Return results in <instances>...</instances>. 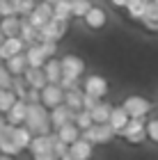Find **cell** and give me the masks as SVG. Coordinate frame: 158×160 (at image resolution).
<instances>
[{
	"label": "cell",
	"mask_w": 158,
	"mask_h": 160,
	"mask_svg": "<svg viewBox=\"0 0 158 160\" xmlns=\"http://www.w3.org/2000/svg\"><path fill=\"white\" fill-rule=\"evenodd\" d=\"M23 126L30 130L32 135H48L51 133V119H48V108L41 103H28Z\"/></svg>",
	"instance_id": "obj_1"
},
{
	"label": "cell",
	"mask_w": 158,
	"mask_h": 160,
	"mask_svg": "<svg viewBox=\"0 0 158 160\" xmlns=\"http://www.w3.org/2000/svg\"><path fill=\"white\" fill-rule=\"evenodd\" d=\"M115 135H117V133L112 130V126L108 121L105 123H92L89 128L80 130V137H85L89 144H108Z\"/></svg>",
	"instance_id": "obj_2"
},
{
	"label": "cell",
	"mask_w": 158,
	"mask_h": 160,
	"mask_svg": "<svg viewBox=\"0 0 158 160\" xmlns=\"http://www.w3.org/2000/svg\"><path fill=\"white\" fill-rule=\"evenodd\" d=\"M69 30V21H60V18H48L44 25L39 28V41H60Z\"/></svg>",
	"instance_id": "obj_3"
},
{
	"label": "cell",
	"mask_w": 158,
	"mask_h": 160,
	"mask_svg": "<svg viewBox=\"0 0 158 160\" xmlns=\"http://www.w3.org/2000/svg\"><path fill=\"white\" fill-rule=\"evenodd\" d=\"M121 108L128 112V117H138V119H145L149 112H151V101H147L145 96H128L124 98Z\"/></svg>",
	"instance_id": "obj_4"
},
{
	"label": "cell",
	"mask_w": 158,
	"mask_h": 160,
	"mask_svg": "<svg viewBox=\"0 0 158 160\" xmlns=\"http://www.w3.org/2000/svg\"><path fill=\"white\" fill-rule=\"evenodd\" d=\"M51 16H53V5L46 2V0H37V2H34V9L28 14L25 18H28V23H30L32 28H37V30H39V28L44 25Z\"/></svg>",
	"instance_id": "obj_5"
},
{
	"label": "cell",
	"mask_w": 158,
	"mask_h": 160,
	"mask_svg": "<svg viewBox=\"0 0 158 160\" xmlns=\"http://www.w3.org/2000/svg\"><path fill=\"white\" fill-rule=\"evenodd\" d=\"M62 96H64V89L60 85H53V82H46L39 89V103L44 108H48V110L55 108V105H60L62 103Z\"/></svg>",
	"instance_id": "obj_6"
},
{
	"label": "cell",
	"mask_w": 158,
	"mask_h": 160,
	"mask_svg": "<svg viewBox=\"0 0 158 160\" xmlns=\"http://www.w3.org/2000/svg\"><path fill=\"white\" fill-rule=\"evenodd\" d=\"M60 69H62V76H69V78H76L78 80L85 73V62H83V57L69 53V55L60 57Z\"/></svg>",
	"instance_id": "obj_7"
},
{
	"label": "cell",
	"mask_w": 158,
	"mask_h": 160,
	"mask_svg": "<svg viewBox=\"0 0 158 160\" xmlns=\"http://www.w3.org/2000/svg\"><path fill=\"white\" fill-rule=\"evenodd\" d=\"M119 135L124 137L126 142H133V144L142 142V140H145V119L131 117V119H128V123L124 126V130H121Z\"/></svg>",
	"instance_id": "obj_8"
},
{
	"label": "cell",
	"mask_w": 158,
	"mask_h": 160,
	"mask_svg": "<svg viewBox=\"0 0 158 160\" xmlns=\"http://www.w3.org/2000/svg\"><path fill=\"white\" fill-rule=\"evenodd\" d=\"M67 153L74 158V160H89L92 156H94V144H89L85 137H78V140H74V142L69 144Z\"/></svg>",
	"instance_id": "obj_9"
},
{
	"label": "cell",
	"mask_w": 158,
	"mask_h": 160,
	"mask_svg": "<svg viewBox=\"0 0 158 160\" xmlns=\"http://www.w3.org/2000/svg\"><path fill=\"white\" fill-rule=\"evenodd\" d=\"M83 92L89 94V96H94V98H103L108 94V80L103 76H87Z\"/></svg>",
	"instance_id": "obj_10"
},
{
	"label": "cell",
	"mask_w": 158,
	"mask_h": 160,
	"mask_svg": "<svg viewBox=\"0 0 158 160\" xmlns=\"http://www.w3.org/2000/svg\"><path fill=\"white\" fill-rule=\"evenodd\" d=\"M23 48H25V43L23 39L18 37H5L3 43H0V60H7V57H12V55H16V53H23Z\"/></svg>",
	"instance_id": "obj_11"
},
{
	"label": "cell",
	"mask_w": 158,
	"mask_h": 160,
	"mask_svg": "<svg viewBox=\"0 0 158 160\" xmlns=\"http://www.w3.org/2000/svg\"><path fill=\"white\" fill-rule=\"evenodd\" d=\"M71 117H74V110H71V108H67L64 103H60V105H55V108H51V110H48L51 128H60L62 123L71 121Z\"/></svg>",
	"instance_id": "obj_12"
},
{
	"label": "cell",
	"mask_w": 158,
	"mask_h": 160,
	"mask_svg": "<svg viewBox=\"0 0 158 160\" xmlns=\"http://www.w3.org/2000/svg\"><path fill=\"white\" fill-rule=\"evenodd\" d=\"M25 110H28V103L23 98H16V101H14V105L5 112V121L12 123V126H21L23 119H25Z\"/></svg>",
	"instance_id": "obj_13"
},
{
	"label": "cell",
	"mask_w": 158,
	"mask_h": 160,
	"mask_svg": "<svg viewBox=\"0 0 158 160\" xmlns=\"http://www.w3.org/2000/svg\"><path fill=\"white\" fill-rule=\"evenodd\" d=\"M83 21H85V25H87L89 30H101V28L105 25L108 16H105V12L101 9V7H94V5H92L89 9H87V14L83 16Z\"/></svg>",
	"instance_id": "obj_14"
},
{
	"label": "cell",
	"mask_w": 158,
	"mask_h": 160,
	"mask_svg": "<svg viewBox=\"0 0 158 160\" xmlns=\"http://www.w3.org/2000/svg\"><path fill=\"white\" fill-rule=\"evenodd\" d=\"M28 149H30L32 158L34 156H44V153H53V151H51V133H48V135H32Z\"/></svg>",
	"instance_id": "obj_15"
},
{
	"label": "cell",
	"mask_w": 158,
	"mask_h": 160,
	"mask_svg": "<svg viewBox=\"0 0 158 160\" xmlns=\"http://www.w3.org/2000/svg\"><path fill=\"white\" fill-rule=\"evenodd\" d=\"M23 80H25L28 87H34V89H41L46 85V76L41 71V67H28L23 71Z\"/></svg>",
	"instance_id": "obj_16"
},
{
	"label": "cell",
	"mask_w": 158,
	"mask_h": 160,
	"mask_svg": "<svg viewBox=\"0 0 158 160\" xmlns=\"http://www.w3.org/2000/svg\"><path fill=\"white\" fill-rule=\"evenodd\" d=\"M128 119H131V117H128V112H126L121 105H117V108H112V110H110L108 123L112 126V130H115V133H121V130H124V126L128 123Z\"/></svg>",
	"instance_id": "obj_17"
},
{
	"label": "cell",
	"mask_w": 158,
	"mask_h": 160,
	"mask_svg": "<svg viewBox=\"0 0 158 160\" xmlns=\"http://www.w3.org/2000/svg\"><path fill=\"white\" fill-rule=\"evenodd\" d=\"M41 71H44V76H46V82L57 85V80L62 78V69H60V60H57V55L55 57H48V60L44 62V67H41Z\"/></svg>",
	"instance_id": "obj_18"
},
{
	"label": "cell",
	"mask_w": 158,
	"mask_h": 160,
	"mask_svg": "<svg viewBox=\"0 0 158 160\" xmlns=\"http://www.w3.org/2000/svg\"><path fill=\"white\" fill-rule=\"evenodd\" d=\"M23 55H25L28 67H44V62H46V57H44V53H41L39 43H30V46H25L23 48Z\"/></svg>",
	"instance_id": "obj_19"
},
{
	"label": "cell",
	"mask_w": 158,
	"mask_h": 160,
	"mask_svg": "<svg viewBox=\"0 0 158 160\" xmlns=\"http://www.w3.org/2000/svg\"><path fill=\"white\" fill-rule=\"evenodd\" d=\"M55 137H57V140H62L64 144H71L74 140L80 137V130L74 126V121H67V123H62L60 128H55Z\"/></svg>",
	"instance_id": "obj_20"
},
{
	"label": "cell",
	"mask_w": 158,
	"mask_h": 160,
	"mask_svg": "<svg viewBox=\"0 0 158 160\" xmlns=\"http://www.w3.org/2000/svg\"><path fill=\"white\" fill-rule=\"evenodd\" d=\"M18 37L23 39L25 46H30V43H37V41H39V30H37V28H32L30 23H28V18H25V16H21Z\"/></svg>",
	"instance_id": "obj_21"
},
{
	"label": "cell",
	"mask_w": 158,
	"mask_h": 160,
	"mask_svg": "<svg viewBox=\"0 0 158 160\" xmlns=\"http://www.w3.org/2000/svg\"><path fill=\"white\" fill-rule=\"evenodd\" d=\"M5 69L9 71L12 76H23V71L28 69L25 55H23V53H16V55L7 57V60H5Z\"/></svg>",
	"instance_id": "obj_22"
},
{
	"label": "cell",
	"mask_w": 158,
	"mask_h": 160,
	"mask_svg": "<svg viewBox=\"0 0 158 160\" xmlns=\"http://www.w3.org/2000/svg\"><path fill=\"white\" fill-rule=\"evenodd\" d=\"M21 28V16L12 14V16H0V30H3L5 37H16Z\"/></svg>",
	"instance_id": "obj_23"
},
{
	"label": "cell",
	"mask_w": 158,
	"mask_h": 160,
	"mask_svg": "<svg viewBox=\"0 0 158 160\" xmlns=\"http://www.w3.org/2000/svg\"><path fill=\"white\" fill-rule=\"evenodd\" d=\"M110 110H112V105H110V103H105L103 98H99V101H96V105L89 110L92 121H94V123H105L108 117H110Z\"/></svg>",
	"instance_id": "obj_24"
},
{
	"label": "cell",
	"mask_w": 158,
	"mask_h": 160,
	"mask_svg": "<svg viewBox=\"0 0 158 160\" xmlns=\"http://www.w3.org/2000/svg\"><path fill=\"white\" fill-rule=\"evenodd\" d=\"M62 103L71 108V110H80L83 108V92L78 87H71V89H64V96H62Z\"/></svg>",
	"instance_id": "obj_25"
},
{
	"label": "cell",
	"mask_w": 158,
	"mask_h": 160,
	"mask_svg": "<svg viewBox=\"0 0 158 160\" xmlns=\"http://www.w3.org/2000/svg\"><path fill=\"white\" fill-rule=\"evenodd\" d=\"M12 140H14V144H16L21 151H23V149H28V144H30L32 133L23 126V123H21V126H14V130H12Z\"/></svg>",
	"instance_id": "obj_26"
},
{
	"label": "cell",
	"mask_w": 158,
	"mask_h": 160,
	"mask_svg": "<svg viewBox=\"0 0 158 160\" xmlns=\"http://www.w3.org/2000/svg\"><path fill=\"white\" fill-rule=\"evenodd\" d=\"M53 18H60V21L71 18V0H55L53 2Z\"/></svg>",
	"instance_id": "obj_27"
},
{
	"label": "cell",
	"mask_w": 158,
	"mask_h": 160,
	"mask_svg": "<svg viewBox=\"0 0 158 160\" xmlns=\"http://www.w3.org/2000/svg\"><path fill=\"white\" fill-rule=\"evenodd\" d=\"M71 121H74V126L78 128V130H85V128H89L92 123V114H89V110H74V117H71Z\"/></svg>",
	"instance_id": "obj_28"
},
{
	"label": "cell",
	"mask_w": 158,
	"mask_h": 160,
	"mask_svg": "<svg viewBox=\"0 0 158 160\" xmlns=\"http://www.w3.org/2000/svg\"><path fill=\"white\" fill-rule=\"evenodd\" d=\"M145 9H147V2H145V0H128V2H126V12H128V16L135 18V21H140V18H142Z\"/></svg>",
	"instance_id": "obj_29"
},
{
	"label": "cell",
	"mask_w": 158,
	"mask_h": 160,
	"mask_svg": "<svg viewBox=\"0 0 158 160\" xmlns=\"http://www.w3.org/2000/svg\"><path fill=\"white\" fill-rule=\"evenodd\" d=\"M92 7L89 0H71V16L76 18H83L85 14H87V9Z\"/></svg>",
	"instance_id": "obj_30"
},
{
	"label": "cell",
	"mask_w": 158,
	"mask_h": 160,
	"mask_svg": "<svg viewBox=\"0 0 158 160\" xmlns=\"http://www.w3.org/2000/svg\"><path fill=\"white\" fill-rule=\"evenodd\" d=\"M14 101H16V94H14L12 89H0V112L5 114L14 105Z\"/></svg>",
	"instance_id": "obj_31"
},
{
	"label": "cell",
	"mask_w": 158,
	"mask_h": 160,
	"mask_svg": "<svg viewBox=\"0 0 158 160\" xmlns=\"http://www.w3.org/2000/svg\"><path fill=\"white\" fill-rule=\"evenodd\" d=\"M34 2H37V0H14L16 16H28V14L34 9Z\"/></svg>",
	"instance_id": "obj_32"
},
{
	"label": "cell",
	"mask_w": 158,
	"mask_h": 160,
	"mask_svg": "<svg viewBox=\"0 0 158 160\" xmlns=\"http://www.w3.org/2000/svg\"><path fill=\"white\" fill-rule=\"evenodd\" d=\"M0 153H5V156H16V153H21V149L14 144L12 137H0Z\"/></svg>",
	"instance_id": "obj_33"
},
{
	"label": "cell",
	"mask_w": 158,
	"mask_h": 160,
	"mask_svg": "<svg viewBox=\"0 0 158 160\" xmlns=\"http://www.w3.org/2000/svg\"><path fill=\"white\" fill-rule=\"evenodd\" d=\"M41 53H44V57L48 60V57H55L57 55V41H37Z\"/></svg>",
	"instance_id": "obj_34"
},
{
	"label": "cell",
	"mask_w": 158,
	"mask_h": 160,
	"mask_svg": "<svg viewBox=\"0 0 158 160\" xmlns=\"http://www.w3.org/2000/svg\"><path fill=\"white\" fill-rule=\"evenodd\" d=\"M145 137L158 144V119H151L149 123H145Z\"/></svg>",
	"instance_id": "obj_35"
},
{
	"label": "cell",
	"mask_w": 158,
	"mask_h": 160,
	"mask_svg": "<svg viewBox=\"0 0 158 160\" xmlns=\"http://www.w3.org/2000/svg\"><path fill=\"white\" fill-rule=\"evenodd\" d=\"M12 85V73L5 69V64H0V89H9Z\"/></svg>",
	"instance_id": "obj_36"
},
{
	"label": "cell",
	"mask_w": 158,
	"mask_h": 160,
	"mask_svg": "<svg viewBox=\"0 0 158 160\" xmlns=\"http://www.w3.org/2000/svg\"><path fill=\"white\" fill-rule=\"evenodd\" d=\"M12 14H16L14 0H0V16H12Z\"/></svg>",
	"instance_id": "obj_37"
},
{
	"label": "cell",
	"mask_w": 158,
	"mask_h": 160,
	"mask_svg": "<svg viewBox=\"0 0 158 160\" xmlns=\"http://www.w3.org/2000/svg\"><path fill=\"white\" fill-rule=\"evenodd\" d=\"M23 101H25V103H39V89H34V87H28Z\"/></svg>",
	"instance_id": "obj_38"
},
{
	"label": "cell",
	"mask_w": 158,
	"mask_h": 160,
	"mask_svg": "<svg viewBox=\"0 0 158 160\" xmlns=\"http://www.w3.org/2000/svg\"><path fill=\"white\" fill-rule=\"evenodd\" d=\"M57 85L62 87V89H71V87H78V80L76 78H69V76H62L57 80Z\"/></svg>",
	"instance_id": "obj_39"
},
{
	"label": "cell",
	"mask_w": 158,
	"mask_h": 160,
	"mask_svg": "<svg viewBox=\"0 0 158 160\" xmlns=\"http://www.w3.org/2000/svg\"><path fill=\"white\" fill-rule=\"evenodd\" d=\"M96 101L99 98H94V96H89V94L83 92V110H92V108L96 105Z\"/></svg>",
	"instance_id": "obj_40"
},
{
	"label": "cell",
	"mask_w": 158,
	"mask_h": 160,
	"mask_svg": "<svg viewBox=\"0 0 158 160\" xmlns=\"http://www.w3.org/2000/svg\"><path fill=\"white\" fill-rule=\"evenodd\" d=\"M34 160H60L55 153H44V156H34Z\"/></svg>",
	"instance_id": "obj_41"
},
{
	"label": "cell",
	"mask_w": 158,
	"mask_h": 160,
	"mask_svg": "<svg viewBox=\"0 0 158 160\" xmlns=\"http://www.w3.org/2000/svg\"><path fill=\"white\" fill-rule=\"evenodd\" d=\"M110 2H112L115 7H126V2H128V0H110Z\"/></svg>",
	"instance_id": "obj_42"
},
{
	"label": "cell",
	"mask_w": 158,
	"mask_h": 160,
	"mask_svg": "<svg viewBox=\"0 0 158 160\" xmlns=\"http://www.w3.org/2000/svg\"><path fill=\"white\" fill-rule=\"evenodd\" d=\"M60 160H74V158H71V156H69V153H64V156H62V158H60ZM89 160H92V158H89Z\"/></svg>",
	"instance_id": "obj_43"
},
{
	"label": "cell",
	"mask_w": 158,
	"mask_h": 160,
	"mask_svg": "<svg viewBox=\"0 0 158 160\" xmlns=\"http://www.w3.org/2000/svg\"><path fill=\"white\" fill-rule=\"evenodd\" d=\"M0 160H12V156H5V153H0Z\"/></svg>",
	"instance_id": "obj_44"
},
{
	"label": "cell",
	"mask_w": 158,
	"mask_h": 160,
	"mask_svg": "<svg viewBox=\"0 0 158 160\" xmlns=\"http://www.w3.org/2000/svg\"><path fill=\"white\" fill-rule=\"evenodd\" d=\"M3 126H5V117L0 114V128H3Z\"/></svg>",
	"instance_id": "obj_45"
},
{
	"label": "cell",
	"mask_w": 158,
	"mask_h": 160,
	"mask_svg": "<svg viewBox=\"0 0 158 160\" xmlns=\"http://www.w3.org/2000/svg\"><path fill=\"white\" fill-rule=\"evenodd\" d=\"M3 39H5V34H3V30H0V43H3Z\"/></svg>",
	"instance_id": "obj_46"
},
{
	"label": "cell",
	"mask_w": 158,
	"mask_h": 160,
	"mask_svg": "<svg viewBox=\"0 0 158 160\" xmlns=\"http://www.w3.org/2000/svg\"><path fill=\"white\" fill-rule=\"evenodd\" d=\"M46 2H51V5H53V2H55V0H46Z\"/></svg>",
	"instance_id": "obj_47"
}]
</instances>
